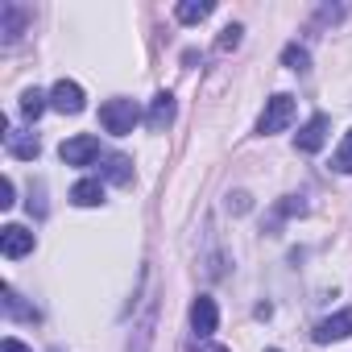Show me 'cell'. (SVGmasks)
<instances>
[{
    "label": "cell",
    "mask_w": 352,
    "mask_h": 352,
    "mask_svg": "<svg viewBox=\"0 0 352 352\" xmlns=\"http://www.w3.org/2000/svg\"><path fill=\"white\" fill-rule=\"evenodd\" d=\"M290 120H294V96L278 91V96L265 100V112L257 116V137H274V133H282Z\"/></svg>",
    "instance_id": "obj_1"
},
{
    "label": "cell",
    "mask_w": 352,
    "mask_h": 352,
    "mask_svg": "<svg viewBox=\"0 0 352 352\" xmlns=\"http://www.w3.org/2000/svg\"><path fill=\"white\" fill-rule=\"evenodd\" d=\"M137 120H141V112H137L133 100H108V104L100 108V124H104V133H112V137L133 133Z\"/></svg>",
    "instance_id": "obj_2"
},
{
    "label": "cell",
    "mask_w": 352,
    "mask_h": 352,
    "mask_svg": "<svg viewBox=\"0 0 352 352\" xmlns=\"http://www.w3.org/2000/svg\"><path fill=\"white\" fill-rule=\"evenodd\" d=\"M58 157L67 166H91V162H100V137L79 133V137H71V141L58 145Z\"/></svg>",
    "instance_id": "obj_3"
},
{
    "label": "cell",
    "mask_w": 352,
    "mask_h": 352,
    "mask_svg": "<svg viewBox=\"0 0 352 352\" xmlns=\"http://www.w3.org/2000/svg\"><path fill=\"white\" fill-rule=\"evenodd\" d=\"M50 108L63 112V116H79V112H83V87H79L75 79H58V83L50 87Z\"/></svg>",
    "instance_id": "obj_4"
},
{
    "label": "cell",
    "mask_w": 352,
    "mask_h": 352,
    "mask_svg": "<svg viewBox=\"0 0 352 352\" xmlns=\"http://www.w3.org/2000/svg\"><path fill=\"white\" fill-rule=\"evenodd\" d=\"M348 336H352V307L315 323V344H331V340H348Z\"/></svg>",
    "instance_id": "obj_5"
},
{
    "label": "cell",
    "mask_w": 352,
    "mask_h": 352,
    "mask_svg": "<svg viewBox=\"0 0 352 352\" xmlns=\"http://www.w3.org/2000/svg\"><path fill=\"white\" fill-rule=\"evenodd\" d=\"M0 253H5L9 261L34 253V232H25L21 224H5V228H0Z\"/></svg>",
    "instance_id": "obj_6"
},
{
    "label": "cell",
    "mask_w": 352,
    "mask_h": 352,
    "mask_svg": "<svg viewBox=\"0 0 352 352\" xmlns=\"http://www.w3.org/2000/svg\"><path fill=\"white\" fill-rule=\"evenodd\" d=\"M327 129H331V120L323 116V112H315L302 129H298V137H294V145L302 149V153H319L323 149V141H327Z\"/></svg>",
    "instance_id": "obj_7"
},
{
    "label": "cell",
    "mask_w": 352,
    "mask_h": 352,
    "mask_svg": "<svg viewBox=\"0 0 352 352\" xmlns=\"http://www.w3.org/2000/svg\"><path fill=\"white\" fill-rule=\"evenodd\" d=\"M216 323H220V311H216V302H212L208 294H199V298L191 302V331H195L199 340H212Z\"/></svg>",
    "instance_id": "obj_8"
},
{
    "label": "cell",
    "mask_w": 352,
    "mask_h": 352,
    "mask_svg": "<svg viewBox=\"0 0 352 352\" xmlns=\"http://www.w3.org/2000/svg\"><path fill=\"white\" fill-rule=\"evenodd\" d=\"M5 149H9L13 157H21V162H34V157L42 153V141H38V133H30V129H9V133H5Z\"/></svg>",
    "instance_id": "obj_9"
},
{
    "label": "cell",
    "mask_w": 352,
    "mask_h": 352,
    "mask_svg": "<svg viewBox=\"0 0 352 352\" xmlns=\"http://www.w3.org/2000/svg\"><path fill=\"white\" fill-rule=\"evenodd\" d=\"M145 124H149L153 133H166V129L174 124V96H170V91H157V96H153V104H149V116H145Z\"/></svg>",
    "instance_id": "obj_10"
},
{
    "label": "cell",
    "mask_w": 352,
    "mask_h": 352,
    "mask_svg": "<svg viewBox=\"0 0 352 352\" xmlns=\"http://www.w3.org/2000/svg\"><path fill=\"white\" fill-rule=\"evenodd\" d=\"M104 199V183L100 179H79L75 187H71V204L75 208H96Z\"/></svg>",
    "instance_id": "obj_11"
},
{
    "label": "cell",
    "mask_w": 352,
    "mask_h": 352,
    "mask_svg": "<svg viewBox=\"0 0 352 352\" xmlns=\"http://www.w3.org/2000/svg\"><path fill=\"white\" fill-rule=\"evenodd\" d=\"M104 179H108V183H129V179H133V162H129L124 153H108V157H104Z\"/></svg>",
    "instance_id": "obj_12"
},
{
    "label": "cell",
    "mask_w": 352,
    "mask_h": 352,
    "mask_svg": "<svg viewBox=\"0 0 352 352\" xmlns=\"http://www.w3.org/2000/svg\"><path fill=\"white\" fill-rule=\"evenodd\" d=\"M212 0H183V5L179 9H174V13H179V21L183 25H195V21H204V17H212Z\"/></svg>",
    "instance_id": "obj_13"
},
{
    "label": "cell",
    "mask_w": 352,
    "mask_h": 352,
    "mask_svg": "<svg viewBox=\"0 0 352 352\" xmlns=\"http://www.w3.org/2000/svg\"><path fill=\"white\" fill-rule=\"evenodd\" d=\"M46 108H50V96H42L38 87H30V91L21 96V116H25V120H38Z\"/></svg>",
    "instance_id": "obj_14"
},
{
    "label": "cell",
    "mask_w": 352,
    "mask_h": 352,
    "mask_svg": "<svg viewBox=\"0 0 352 352\" xmlns=\"http://www.w3.org/2000/svg\"><path fill=\"white\" fill-rule=\"evenodd\" d=\"M0 13H5V42H17V38H21V25H25V9L5 5Z\"/></svg>",
    "instance_id": "obj_15"
},
{
    "label": "cell",
    "mask_w": 352,
    "mask_h": 352,
    "mask_svg": "<svg viewBox=\"0 0 352 352\" xmlns=\"http://www.w3.org/2000/svg\"><path fill=\"white\" fill-rule=\"evenodd\" d=\"M282 63H286L290 71H298V75H307V71H311V54H307L302 46H294V42L282 50Z\"/></svg>",
    "instance_id": "obj_16"
},
{
    "label": "cell",
    "mask_w": 352,
    "mask_h": 352,
    "mask_svg": "<svg viewBox=\"0 0 352 352\" xmlns=\"http://www.w3.org/2000/svg\"><path fill=\"white\" fill-rule=\"evenodd\" d=\"M5 315H9V319H34V311L21 302V294H17L13 286H5Z\"/></svg>",
    "instance_id": "obj_17"
},
{
    "label": "cell",
    "mask_w": 352,
    "mask_h": 352,
    "mask_svg": "<svg viewBox=\"0 0 352 352\" xmlns=\"http://www.w3.org/2000/svg\"><path fill=\"white\" fill-rule=\"evenodd\" d=\"M331 166H336L340 174H352V129L344 133V141H340V149H336V157H331Z\"/></svg>",
    "instance_id": "obj_18"
},
{
    "label": "cell",
    "mask_w": 352,
    "mask_h": 352,
    "mask_svg": "<svg viewBox=\"0 0 352 352\" xmlns=\"http://www.w3.org/2000/svg\"><path fill=\"white\" fill-rule=\"evenodd\" d=\"M241 34H245L241 25H228V30L220 34V42H216V50H220V54H228V50H236V46H241Z\"/></svg>",
    "instance_id": "obj_19"
},
{
    "label": "cell",
    "mask_w": 352,
    "mask_h": 352,
    "mask_svg": "<svg viewBox=\"0 0 352 352\" xmlns=\"http://www.w3.org/2000/svg\"><path fill=\"white\" fill-rule=\"evenodd\" d=\"M17 199H13V179H5L0 183V208H13Z\"/></svg>",
    "instance_id": "obj_20"
},
{
    "label": "cell",
    "mask_w": 352,
    "mask_h": 352,
    "mask_svg": "<svg viewBox=\"0 0 352 352\" xmlns=\"http://www.w3.org/2000/svg\"><path fill=\"white\" fill-rule=\"evenodd\" d=\"M228 212H249V195H245V191L228 195Z\"/></svg>",
    "instance_id": "obj_21"
},
{
    "label": "cell",
    "mask_w": 352,
    "mask_h": 352,
    "mask_svg": "<svg viewBox=\"0 0 352 352\" xmlns=\"http://www.w3.org/2000/svg\"><path fill=\"white\" fill-rule=\"evenodd\" d=\"M0 352H34V348H30V344H21V340H13V336H9V340H5V344H0Z\"/></svg>",
    "instance_id": "obj_22"
},
{
    "label": "cell",
    "mask_w": 352,
    "mask_h": 352,
    "mask_svg": "<svg viewBox=\"0 0 352 352\" xmlns=\"http://www.w3.org/2000/svg\"><path fill=\"white\" fill-rule=\"evenodd\" d=\"M191 352H228V348H220V344H208V340H199Z\"/></svg>",
    "instance_id": "obj_23"
},
{
    "label": "cell",
    "mask_w": 352,
    "mask_h": 352,
    "mask_svg": "<svg viewBox=\"0 0 352 352\" xmlns=\"http://www.w3.org/2000/svg\"><path fill=\"white\" fill-rule=\"evenodd\" d=\"M265 352H278V348H265Z\"/></svg>",
    "instance_id": "obj_24"
}]
</instances>
